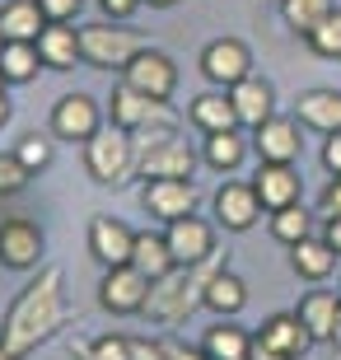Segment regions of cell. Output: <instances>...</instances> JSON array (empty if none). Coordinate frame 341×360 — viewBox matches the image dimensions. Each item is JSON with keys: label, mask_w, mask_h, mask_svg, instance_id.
<instances>
[{"label": "cell", "mask_w": 341, "mask_h": 360, "mask_svg": "<svg viewBox=\"0 0 341 360\" xmlns=\"http://www.w3.org/2000/svg\"><path fill=\"white\" fill-rule=\"evenodd\" d=\"M243 360H252V356H243Z\"/></svg>", "instance_id": "obj_51"}, {"label": "cell", "mask_w": 341, "mask_h": 360, "mask_svg": "<svg viewBox=\"0 0 341 360\" xmlns=\"http://www.w3.org/2000/svg\"><path fill=\"white\" fill-rule=\"evenodd\" d=\"M98 5H103V14H108V19H131V14L141 10L145 0H98Z\"/></svg>", "instance_id": "obj_41"}, {"label": "cell", "mask_w": 341, "mask_h": 360, "mask_svg": "<svg viewBox=\"0 0 341 360\" xmlns=\"http://www.w3.org/2000/svg\"><path fill=\"white\" fill-rule=\"evenodd\" d=\"M108 112H112V127H122V131H173L178 127V117H173L169 108L159 103V98H150V94L131 89V84L122 80L117 89H112V98H108Z\"/></svg>", "instance_id": "obj_5"}, {"label": "cell", "mask_w": 341, "mask_h": 360, "mask_svg": "<svg viewBox=\"0 0 341 360\" xmlns=\"http://www.w3.org/2000/svg\"><path fill=\"white\" fill-rule=\"evenodd\" d=\"M187 117L197 122L206 136L238 127V112H234V103H229V89H224V94H197V98H192V108H187Z\"/></svg>", "instance_id": "obj_25"}, {"label": "cell", "mask_w": 341, "mask_h": 360, "mask_svg": "<svg viewBox=\"0 0 341 360\" xmlns=\"http://www.w3.org/2000/svg\"><path fill=\"white\" fill-rule=\"evenodd\" d=\"M201 75H206L210 84H220V89H234L238 80L252 75V52L238 38H215L206 52H201Z\"/></svg>", "instance_id": "obj_8"}, {"label": "cell", "mask_w": 341, "mask_h": 360, "mask_svg": "<svg viewBox=\"0 0 341 360\" xmlns=\"http://www.w3.org/2000/svg\"><path fill=\"white\" fill-rule=\"evenodd\" d=\"M323 169H328L332 178H341V131H332L328 146H323Z\"/></svg>", "instance_id": "obj_40"}, {"label": "cell", "mask_w": 341, "mask_h": 360, "mask_svg": "<svg viewBox=\"0 0 341 360\" xmlns=\"http://www.w3.org/2000/svg\"><path fill=\"white\" fill-rule=\"evenodd\" d=\"M337 248H332L328 239H300V243H290V267L300 271L304 281H328L332 271H337Z\"/></svg>", "instance_id": "obj_23"}, {"label": "cell", "mask_w": 341, "mask_h": 360, "mask_svg": "<svg viewBox=\"0 0 341 360\" xmlns=\"http://www.w3.org/2000/svg\"><path fill=\"white\" fill-rule=\"evenodd\" d=\"M252 150L262 164H295L300 160V117H266L262 127H252Z\"/></svg>", "instance_id": "obj_11"}, {"label": "cell", "mask_w": 341, "mask_h": 360, "mask_svg": "<svg viewBox=\"0 0 341 360\" xmlns=\"http://www.w3.org/2000/svg\"><path fill=\"white\" fill-rule=\"evenodd\" d=\"M262 342H271L276 351H281V356H290V360H300L304 351L314 347V333H309V328H304V319L300 314H271V319L262 323Z\"/></svg>", "instance_id": "obj_21"}, {"label": "cell", "mask_w": 341, "mask_h": 360, "mask_svg": "<svg viewBox=\"0 0 341 360\" xmlns=\"http://www.w3.org/2000/svg\"><path fill=\"white\" fill-rule=\"evenodd\" d=\"M145 300H150V276L131 262L103 271V285H98V304L108 314H145Z\"/></svg>", "instance_id": "obj_7"}, {"label": "cell", "mask_w": 341, "mask_h": 360, "mask_svg": "<svg viewBox=\"0 0 341 360\" xmlns=\"http://www.w3.org/2000/svg\"><path fill=\"white\" fill-rule=\"evenodd\" d=\"M66 328V300H61V267H42L38 281H28L19 300L10 304L0 323V347L14 360L33 356V351Z\"/></svg>", "instance_id": "obj_1"}, {"label": "cell", "mask_w": 341, "mask_h": 360, "mask_svg": "<svg viewBox=\"0 0 341 360\" xmlns=\"http://www.w3.org/2000/svg\"><path fill=\"white\" fill-rule=\"evenodd\" d=\"M248 347H252V333H243L234 323H215L206 333V342H201V351H206L210 360H243Z\"/></svg>", "instance_id": "obj_29"}, {"label": "cell", "mask_w": 341, "mask_h": 360, "mask_svg": "<svg viewBox=\"0 0 341 360\" xmlns=\"http://www.w3.org/2000/svg\"><path fill=\"white\" fill-rule=\"evenodd\" d=\"M0 360H14V356H10V351H5V347H0Z\"/></svg>", "instance_id": "obj_48"}, {"label": "cell", "mask_w": 341, "mask_h": 360, "mask_svg": "<svg viewBox=\"0 0 341 360\" xmlns=\"http://www.w3.org/2000/svg\"><path fill=\"white\" fill-rule=\"evenodd\" d=\"M131 342V360H169L164 342H141V337H127Z\"/></svg>", "instance_id": "obj_39"}, {"label": "cell", "mask_w": 341, "mask_h": 360, "mask_svg": "<svg viewBox=\"0 0 341 360\" xmlns=\"http://www.w3.org/2000/svg\"><path fill=\"white\" fill-rule=\"evenodd\" d=\"M304 42H309L318 56H328V61H341V10H332L328 19H323V24H318Z\"/></svg>", "instance_id": "obj_34"}, {"label": "cell", "mask_w": 341, "mask_h": 360, "mask_svg": "<svg viewBox=\"0 0 341 360\" xmlns=\"http://www.w3.org/2000/svg\"><path fill=\"white\" fill-rule=\"evenodd\" d=\"M0 262L14 271H28L42 262V229L33 225V220H24V215H14V220H5L0 225Z\"/></svg>", "instance_id": "obj_12"}, {"label": "cell", "mask_w": 341, "mask_h": 360, "mask_svg": "<svg viewBox=\"0 0 341 360\" xmlns=\"http://www.w3.org/2000/svg\"><path fill=\"white\" fill-rule=\"evenodd\" d=\"M0 52H5V33H0Z\"/></svg>", "instance_id": "obj_49"}, {"label": "cell", "mask_w": 341, "mask_h": 360, "mask_svg": "<svg viewBox=\"0 0 341 360\" xmlns=\"http://www.w3.org/2000/svg\"><path fill=\"white\" fill-rule=\"evenodd\" d=\"M70 351H75V360H131V342L127 337H98V342L75 337Z\"/></svg>", "instance_id": "obj_33"}, {"label": "cell", "mask_w": 341, "mask_h": 360, "mask_svg": "<svg viewBox=\"0 0 341 360\" xmlns=\"http://www.w3.org/2000/svg\"><path fill=\"white\" fill-rule=\"evenodd\" d=\"M262 211H266V206H262V197H257V187H252V183H224L220 192H215V215H220V225L234 229V234L252 229Z\"/></svg>", "instance_id": "obj_14"}, {"label": "cell", "mask_w": 341, "mask_h": 360, "mask_svg": "<svg viewBox=\"0 0 341 360\" xmlns=\"http://www.w3.org/2000/svg\"><path fill=\"white\" fill-rule=\"evenodd\" d=\"M42 28H47V14H42L38 0H5L0 5V33H5V42H38Z\"/></svg>", "instance_id": "obj_22"}, {"label": "cell", "mask_w": 341, "mask_h": 360, "mask_svg": "<svg viewBox=\"0 0 341 360\" xmlns=\"http://www.w3.org/2000/svg\"><path fill=\"white\" fill-rule=\"evenodd\" d=\"M197 155L178 131H150L145 150L136 155V174L141 178H192Z\"/></svg>", "instance_id": "obj_6"}, {"label": "cell", "mask_w": 341, "mask_h": 360, "mask_svg": "<svg viewBox=\"0 0 341 360\" xmlns=\"http://www.w3.org/2000/svg\"><path fill=\"white\" fill-rule=\"evenodd\" d=\"M84 164H89L94 183H127V174L136 169V141L131 131H122V127H112V131H98L84 141Z\"/></svg>", "instance_id": "obj_4"}, {"label": "cell", "mask_w": 341, "mask_h": 360, "mask_svg": "<svg viewBox=\"0 0 341 360\" xmlns=\"http://www.w3.org/2000/svg\"><path fill=\"white\" fill-rule=\"evenodd\" d=\"M141 201L155 220L169 225V220H183V215L197 211V183H192V178H150Z\"/></svg>", "instance_id": "obj_9"}, {"label": "cell", "mask_w": 341, "mask_h": 360, "mask_svg": "<svg viewBox=\"0 0 341 360\" xmlns=\"http://www.w3.org/2000/svg\"><path fill=\"white\" fill-rule=\"evenodd\" d=\"M243 304H248V285H243L229 267H220L215 276H210V285H206V309H215L220 319H234Z\"/></svg>", "instance_id": "obj_26"}, {"label": "cell", "mask_w": 341, "mask_h": 360, "mask_svg": "<svg viewBox=\"0 0 341 360\" xmlns=\"http://www.w3.org/2000/svg\"><path fill=\"white\" fill-rule=\"evenodd\" d=\"M131 267H141L150 281H159V276H169V271L178 267V257H173V248H169V239H164V234H136Z\"/></svg>", "instance_id": "obj_27"}, {"label": "cell", "mask_w": 341, "mask_h": 360, "mask_svg": "<svg viewBox=\"0 0 341 360\" xmlns=\"http://www.w3.org/2000/svg\"><path fill=\"white\" fill-rule=\"evenodd\" d=\"M164 351H169V360H210L206 351H192V347H183V342H164Z\"/></svg>", "instance_id": "obj_43"}, {"label": "cell", "mask_w": 341, "mask_h": 360, "mask_svg": "<svg viewBox=\"0 0 341 360\" xmlns=\"http://www.w3.org/2000/svg\"><path fill=\"white\" fill-rule=\"evenodd\" d=\"M0 89H5V75H0Z\"/></svg>", "instance_id": "obj_50"}, {"label": "cell", "mask_w": 341, "mask_h": 360, "mask_svg": "<svg viewBox=\"0 0 341 360\" xmlns=\"http://www.w3.org/2000/svg\"><path fill=\"white\" fill-rule=\"evenodd\" d=\"M89 253L103 262V267H122V262H131L136 253V234L122 220L112 215H94L89 220Z\"/></svg>", "instance_id": "obj_15"}, {"label": "cell", "mask_w": 341, "mask_h": 360, "mask_svg": "<svg viewBox=\"0 0 341 360\" xmlns=\"http://www.w3.org/2000/svg\"><path fill=\"white\" fill-rule=\"evenodd\" d=\"M295 117H300V127H314V131H323V136L341 131V94L337 89H309V94H300Z\"/></svg>", "instance_id": "obj_19"}, {"label": "cell", "mask_w": 341, "mask_h": 360, "mask_svg": "<svg viewBox=\"0 0 341 360\" xmlns=\"http://www.w3.org/2000/svg\"><path fill=\"white\" fill-rule=\"evenodd\" d=\"M24 183H28V169L19 164V155H0V197L24 192Z\"/></svg>", "instance_id": "obj_36"}, {"label": "cell", "mask_w": 341, "mask_h": 360, "mask_svg": "<svg viewBox=\"0 0 341 360\" xmlns=\"http://www.w3.org/2000/svg\"><path fill=\"white\" fill-rule=\"evenodd\" d=\"M332 10H337V0H281V19H285L300 38H309Z\"/></svg>", "instance_id": "obj_30"}, {"label": "cell", "mask_w": 341, "mask_h": 360, "mask_svg": "<svg viewBox=\"0 0 341 360\" xmlns=\"http://www.w3.org/2000/svg\"><path fill=\"white\" fill-rule=\"evenodd\" d=\"M122 80L131 84V89H141V94H150V98H159V103H164V98L178 89V66H173L164 52L145 47V52L131 56V66L122 70Z\"/></svg>", "instance_id": "obj_10"}, {"label": "cell", "mask_w": 341, "mask_h": 360, "mask_svg": "<svg viewBox=\"0 0 341 360\" xmlns=\"http://www.w3.org/2000/svg\"><path fill=\"white\" fill-rule=\"evenodd\" d=\"M229 103H234V112H238V127H262L266 117H276V89L266 80H257V75L238 80L234 89H229Z\"/></svg>", "instance_id": "obj_18"}, {"label": "cell", "mask_w": 341, "mask_h": 360, "mask_svg": "<svg viewBox=\"0 0 341 360\" xmlns=\"http://www.w3.org/2000/svg\"><path fill=\"white\" fill-rule=\"evenodd\" d=\"M150 42L131 28H112V24H84L79 28V56L98 70H127L131 56L145 52Z\"/></svg>", "instance_id": "obj_3"}, {"label": "cell", "mask_w": 341, "mask_h": 360, "mask_svg": "<svg viewBox=\"0 0 341 360\" xmlns=\"http://www.w3.org/2000/svg\"><path fill=\"white\" fill-rule=\"evenodd\" d=\"M248 356H252V360H290V356H281V351H276L271 342H262L257 333H252V347H248Z\"/></svg>", "instance_id": "obj_42"}, {"label": "cell", "mask_w": 341, "mask_h": 360, "mask_svg": "<svg viewBox=\"0 0 341 360\" xmlns=\"http://www.w3.org/2000/svg\"><path fill=\"white\" fill-rule=\"evenodd\" d=\"M323 239H328L332 248H337V253H341V215H337V220H328V225H323Z\"/></svg>", "instance_id": "obj_44"}, {"label": "cell", "mask_w": 341, "mask_h": 360, "mask_svg": "<svg viewBox=\"0 0 341 360\" xmlns=\"http://www.w3.org/2000/svg\"><path fill=\"white\" fill-rule=\"evenodd\" d=\"M145 5H155V10H169V5H178V0H145Z\"/></svg>", "instance_id": "obj_46"}, {"label": "cell", "mask_w": 341, "mask_h": 360, "mask_svg": "<svg viewBox=\"0 0 341 360\" xmlns=\"http://www.w3.org/2000/svg\"><path fill=\"white\" fill-rule=\"evenodd\" d=\"M252 187H257V197H262L266 211H281V206H290V201H300L304 178H300L295 164H262L257 178H252Z\"/></svg>", "instance_id": "obj_17"}, {"label": "cell", "mask_w": 341, "mask_h": 360, "mask_svg": "<svg viewBox=\"0 0 341 360\" xmlns=\"http://www.w3.org/2000/svg\"><path fill=\"white\" fill-rule=\"evenodd\" d=\"M304 319V328L314 333V342H332V333H337V319H341V295L337 290H309L300 300V309H295Z\"/></svg>", "instance_id": "obj_20"}, {"label": "cell", "mask_w": 341, "mask_h": 360, "mask_svg": "<svg viewBox=\"0 0 341 360\" xmlns=\"http://www.w3.org/2000/svg\"><path fill=\"white\" fill-rule=\"evenodd\" d=\"M14 155H19V164H24L28 174H38V169H47V164H52V141H47V136H24V141H19V150H14Z\"/></svg>", "instance_id": "obj_35"}, {"label": "cell", "mask_w": 341, "mask_h": 360, "mask_svg": "<svg viewBox=\"0 0 341 360\" xmlns=\"http://www.w3.org/2000/svg\"><path fill=\"white\" fill-rule=\"evenodd\" d=\"M243 155H248V141L238 136V127L206 136V164H210V169H220V174H224V169H238Z\"/></svg>", "instance_id": "obj_31"}, {"label": "cell", "mask_w": 341, "mask_h": 360, "mask_svg": "<svg viewBox=\"0 0 341 360\" xmlns=\"http://www.w3.org/2000/svg\"><path fill=\"white\" fill-rule=\"evenodd\" d=\"M98 127H103V112H98V103H94L89 94H66L52 108V131L61 141H89Z\"/></svg>", "instance_id": "obj_13"}, {"label": "cell", "mask_w": 341, "mask_h": 360, "mask_svg": "<svg viewBox=\"0 0 341 360\" xmlns=\"http://www.w3.org/2000/svg\"><path fill=\"white\" fill-rule=\"evenodd\" d=\"M38 56L47 70H70L79 56V28H66V24H47L38 33Z\"/></svg>", "instance_id": "obj_24"}, {"label": "cell", "mask_w": 341, "mask_h": 360, "mask_svg": "<svg viewBox=\"0 0 341 360\" xmlns=\"http://www.w3.org/2000/svg\"><path fill=\"white\" fill-rule=\"evenodd\" d=\"M220 267H224V253H210V257H201V262H178L169 276L150 281L145 314H150L155 323H164V328L183 323L197 304H206V285H210V276H215Z\"/></svg>", "instance_id": "obj_2"}, {"label": "cell", "mask_w": 341, "mask_h": 360, "mask_svg": "<svg viewBox=\"0 0 341 360\" xmlns=\"http://www.w3.org/2000/svg\"><path fill=\"white\" fill-rule=\"evenodd\" d=\"M332 347H341V319H337V333H332Z\"/></svg>", "instance_id": "obj_47"}, {"label": "cell", "mask_w": 341, "mask_h": 360, "mask_svg": "<svg viewBox=\"0 0 341 360\" xmlns=\"http://www.w3.org/2000/svg\"><path fill=\"white\" fill-rule=\"evenodd\" d=\"M10 122V98H5V89H0V127Z\"/></svg>", "instance_id": "obj_45"}, {"label": "cell", "mask_w": 341, "mask_h": 360, "mask_svg": "<svg viewBox=\"0 0 341 360\" xmlns=\"http://www.w3.org/2000/svg\"><path fill=\"white\" fill-rule=\"evenodd\" d=\"M164 239H169V248H173V257H178V262H201V257L215 253V229H210L206 220H197V215L169 220Z\"/></svg>", "instance_id": "obj_16"}, {"label": "cell", "mask_w": 341, "mask_h": 360, "mask_svg": "<svg viewBox=\"0 0 341 360\" xmlns=\"http://www.w3.org/2000/svg\"><path fill=\"white\" fill-rule=\"evenodd\" d=\"M318 215H323V220H337L341 215V178L328 183V192H323V201H318Z\"/></svg>", "instance_id": "obj_38"}, {"label": "cell", "mask_w": 341, "mask_h": 360, "mask_svg": "<svg viewBox=\"0 0 341 360\" xmlns=\"http://www.w3.org/2000/svg\"><path fill=\"white\" fill-rule=\"evenodd\" d=\"M271 234L281 243H300L314 234V215L304 211V201H290V206H281V211H271Z\"/></svg>", "instance_id": "obj_32"}, {"label": "cell", "mask_w": 341, "mask_h": 360, "mask_svg": "<svg viewBox=\"0 0 341 360\" xmlns=\"http://www.w3.org/2000/svg\"><path fill=\"white\" fill-rule=\"evenodd\" d=\"M42 56H38V42H5V52H0V75L5 84H28L38 75Z\"/></svg>", "instance_id": "obj_28"}, {"label": "cell", "mask_w": 341, "mask_h": 360, "mask_svg": "<svg viewBox=\"0 0 341 360\" xmlns=\"http://www.w3.org/2000/svg\"><path fill=\"white\" fill-rule=\"evenodd\" d=\"M38 5H42V14H47V24H70L84 0H38Z\"/></svg>", "instance_id": "obj_37"}]
</instances>
